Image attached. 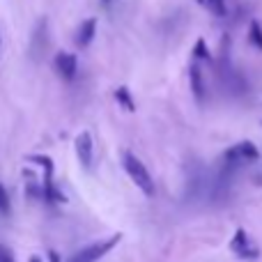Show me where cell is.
<instances>
[{
    "label": "cell",
    "instance_id": "cell-13",
    "mask_svg": "<svg viewBox=\"0 0 262 262\" xmlns=\"http://www.w3.org/2000/svg\"><path fill=\"white\" fill-rule=\"evenodd\" d=\"M249 39L255 49L262 51V26L258 21H251V28H249Z\"/></svg>",
    "mask_w": 262,
    "mask_h": 262
},
{
    "label": "cell",
    "instance_id": "cell-9",
    "mask_svg": "<svg viewBox=\"0 0 262 262\" xmlns=\"http://www.w3.org/2000/svg\"><path fill=\"white\" fill-rule=\"evenodd\" d=\"M189 81H191V92L198 101L205 99V81H203V72H200V64L193 62L189 67Z\"/></svg>",
    "mask_w": 262,
    "mask_h": 262
},
{
    "label": "cell",
    "instance_id": "cell-18",
    "mask_svg": "<svg viewBox=\"0 0 262 262\" xmlns=\"http://www.w3.org/2000/svg\"><path fill=\"white\" fill-rule=\"evenodd\" d=\"M28 262H44V260H41V258H39V255H32V258H30V260H28Z\"/></svg>",
    "mask_w": 262,
    "mask_h": 262
},
{
    "label": "cell",
    "instance_id": "cell-8",
    "mask_svg": "<svg viewBox=\"0 0 262 262\" xmlns=\"http://www.w3.org/2000/svg\"><path fill=\"white\" fill-rule=\"evenodd\" d=\"M95 32H97V18H85V21L78 26L76 37H74L78 49H85V46H90L92 39H95Z\"/></svg>",
    "mask_w": 262,
    "mask_h": 262
},
{
    "label": "cell",
    "instance_id": "cell-20",
    "mask_svg": "<svg viewBox=\"0 0 262 262\" xmlns=\"http://www.w3.org/2000/svg\"><path fill=\"white\" fill-rule=\"evenodd\" d=\"M101 3H111V0H101Z\"/></svg>",
    "mask_w": 262,
    "mask_h": 262
},
{
    "label": "cell",
    "instance_id": "cell-16",
    "mask_svg": "<svg viewBox=\"0 0 262 262\" xmlns=\"http://www.w3.org/2000/svg\"><path fill=\"white\" fill-rule=\"evenodd\" d=\"M0 262H16L14 260V255L9 253L7 246H0Z\"/></svg>",
    "mask_w": 262,
    "mask_h": 262
},
{
    "label": "cell",
    "instance_id": "cell-19",
    "mask_svg": "<svg viewBox=\"0 0 262 262\" xmlns=\"http://www.w3.org/2000/svg\"><path fill=\"white\" fill-rule=\"evenodd\" d=\"M0 49H3V32H0Z\"/></svg>",
    "mask_w": 262,
    "mask_h": 262
},
{
    "label": "cell",
    "instance_id": "cell-6",
    "mask_svg": "<svg viewBox=\"0 0 262 262\" xmlns=\"http://www.w3.org/2000/svg\"><path fill=\"white\" fill-rule=\"evenodd\" d=\"M49 49V26H46V18H39L37 28L32 30V39H30V53L35 60H41Z\"/></svg>",
    "mask_w": 262,
    "mask_h": 262
},
{
    "label": "cell",
    "instance_id": "cell-15",
    "mask_svg": "<svg viewBox=\"0 0 262 262\" xmlns=\"http://www.w3.org/2000/svg\"><path fill=\"white\" fill-rule=\"evenodd\" d=\"M0 214H3V216L9 214V193L3 184H0Z\"/></svg>",
    "mask_w": 262,
    "mask_h": 262
},
{
    "label": "cell",
    "instance_id": "cell-1",
    "mask_svg": "<svg viewBox=\"0 0 262 262\" xmlns=\"http://www.w3.org/2000/svg\"><path fill=\"white\" fill-rule=\"evenodd\" d=\"M122 168H124V172L129 175V180L134 182V184L138 186L145 195H147V198H152V195H154V180H152V175H149V170L145 168V163L140 161L134 152H129V149H124V152H122Z\"/></svg>",
    "mask_w": 262,
    "mask_h": 262
},
{
    "label": "cell",
    "instance_id": "cell-10",
    "mask_svg": "<svg viewBox=\"0 0 262 262\" xmlns=\"http://www.w3.org/2000/svg\"><path fill=\"white\" fill-rule=\"evenodd\" d=\"M26 159H28V163L41 166V170H44V186L53 184V159L44 157V154H30V157H26Z\"/></svg>",
    "mask_w": 262,
    "mask_h": 262
},
{
    "label": "cell",
    "instance_id": "cell-7",
    "mask_svg": "<svg viewBox=\"0 0 262 262\" xmlns=\"http://www.w3.org/2000/svg\"><path fill=\"white\" fill-rule=\"evenodd\" d=\"M74 147H76V157L78 163L83 168H90L92 166V154H95V145H92V134L90 131H81L74 140Z\"/></svg>",
    "mask_w": 262,
    "mask_h": 262
},
{
    "label": "cell",
    "instance_id": "cell-2",
    "mask_svg": "<svg viewBox=\"0 0 262 262\" xmlns=\"http://www.w3.org/2000/svg\"><path fill=\"white\" fill-rule=\"evenodd\" d=\"M120 242H122V235H120V232H115V235L106 237V239L92 242V244L78 249L74 255H69L67 262H99L104 255H108L111 251H113L115 246L120 244Z\"/></svg>",
    "mask_w": 262,
    "mask_h": 262
},
{
    "label": "cell",
    "instance_id": "cell-12",
    "mask_svg": "<svg viewBox=\"0 0 262 262\" xmlns=\"http://www.w3.org/2000/svg\"><path fill=\"white\" fill-rule=\"evenodd\" d=\"M195 3L200 5V7H205L209 14H214V16H226V0H195Z\"/></svg>",
    "mask_w": 262,
    "mask_h": 262
},
{
    "label": "cell",
    "instance_id": "cell-3",
    "mask_svg": "<svg viewBox=\"0 0 262 262\" xmlns=\"http://www.w3.org/2000/svg\"><path fill=\"white\" fill-rule=\"evenodd\" d=\"M230 249H232V253L242 260H255L260 255L258 244L251 239L249 232H246L244 228H237L235 230V237L230 239Z\"/></svg>",
    "mask_w": 262,
    "mask_h": 262
},
{
    "label": "cell",
    "instance_id": "cell-5",
    "mask_svg": "<svg viewBox=\"0 0 262 262\" xmlns=\"http://www.w3.org/2000/svg\"><path fill=\"white\" fill-rule=\"evenodd\" d=\"M53 67L62 81H74V78H76V72H78V60L74 53L60 51V53L53 58Z\"/></svg>",
    "mask_w": 262,
    "mask_h": 262
},
{
    "label": "cell",
    "instance_id": "cell-14",
    "mask_svg": "<svg viewBox=\"0 0 262 262\" xmlns=\"http://www.w3.org/2000/svg\"><path fill=\"white\" fill-rule=\"evenodd\" d=\"M193 58L198 60H209L212 55H209V49H207V44H205V39H198L195 41V46H193Z\"/></svg>",
    "mask_w": 262,
    "mask_h": 262
},
{
    "label": "cell",
    "instance_id": "cell-17",
    "mask_svg": "<svg viewBox=\"0 0 262 262\" xmlns=\"http://www.w3.org/2000/svg\"><path fill=\"white\" fill-rule=\"evenodd\" d=\"M49 260H51V262H60V260H58V253H53V251H49Z\"/></svg>",
    "mask_w": 262,
    "mask_h": 262
},
{
    "label": "cell",
    "instance_id": "cell-11",
    "mask_svg": "<svg viewBox=\"0 0 262 262\" xmlns=\"http://www.w3.org/2000/svg\"><path fill=\"white\" fill-rule=\"evenodd\" d=\"M115 99H118V104L122 106L124 111H129V113H134V111H136L134 97H131V90H129L127 85H120L118 90H115Z\"/></svg>",
    "mask_w": 262,
    "mask_h": 262
},
{
    "label": "cell",
    "instance_id": "cell-4",
    "mask_svg": "<svg viewBox=\"0 0 262 262\" xmlns=\"http://www.w3.org/2000/svg\"><path fill=\"white\" fill-rule=\"evenodd\" d=\"M260 157V152H258V147H255L251 140H244V143H239V145H235V147H230L226 154H223V161H226V168H237L239 163H244V161H255V159Z\"/></svg>",
    "mask_w": 262,
    "mask_h": 262
}]
</instances>
